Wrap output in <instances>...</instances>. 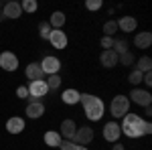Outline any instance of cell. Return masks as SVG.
<instances>
[{
	"mask_svg": "<svg viewBox=\"0 0 152 150\" xmlns=\"http://www.w3.org/2000/svg\"><path fill=\"white\" fill-rule=\"evenodd\" d=\"M120 130L128 138H140V136H146V134L152 132V124L150 122H144L138 114H126Z\"/></svg>",
	"mask_w": 152,
	"mask_h": 150,
	"instance_id": "obj_1",
	"label": "cell"
},
{
	"mask_svg": "<svg viewBox=\"0 0 152 150\" xmlns=\"http://www.w3.org/2000/svg\"><path fill=\"white\" fill-rule=\"evenodd\" d=\"M79 102L83 104L85 116H87L91 122L102 120V116H104V102H102L99 97H95V95H91V93H81Z\"/></svg>",
	"mask_w": 152,
	"mask_h": 150,
	"instance_id": "obj_2",
	"label": "cell"
},
{
	"mask_svg": "<svg viewBox=\"0 0 152 150\" xmlns=\"http://www.w3.org/2000/svg\"><path fill=\"white\" fill-rule=\"evenodd\" d=\"M130 110V100L128 95H116L112 100V105H110V112L114 118H124Z\"/></svg>",
	"mask_w": 152,
	"mask_h": 150,
	"instance_id": "obj_3",
	"label": "cell"
},
{
	"mask_svg": "<svg viewBox=\"0 0 152 150\" xmlns=\"http://www.w3.org/2000/svg\"><path fill=\"white\" fill-rule=\"evenodd\" d=\"M26 89H28V97H31V102H37L39 97H45V95H47V91H49L45 79L31 81V85H28Z\"/></svg>",
	"mask_w": 152,
	"mask_h": 150,
	"instance_id": "obj_4",
	"label": "cell"
},
{
	"mask_svg": "<svg viewBox=\"0 0 152 150\" xmlns=\"http://www.w3.org/2000/svg\"><path fill=\"white\" fill-rule=\"evenodd\" d=\"M128 100H130V102H134V104H138V105H144V108L152 104L150 91H146V89H138V87H134V89L130 91Z\"/></svg>",
	"mask_w": 152,
	"mask_h": 150,
	"instance_id": "obj_5",
	"label": "cell"
},
{
	"mask_svg": "<svg viewBox=\"0 0 152 150\" xmlns=\"http://www.w3.org/2000/svg\"><path fill=\"white\" fill-rule=\"evenodd\" d=\"M0 67L4 71H16L18 69V57L14 53H10V51L0 53Z\"/></svg>",
	"mask_w": 152,
	"mask_h": 150,
	"instance_id": "obj_6",
	"label": "cell"
},
{
	"mask_svg": "<svg viewBox=\"0 0 152 150\" xmlns=\"http://www.w3.org/2000/svg\"><path fill=\"white\" fill-rule=\"evenodd\" d=\"M73 140H75V144H79V146H85V144H89V142L94 140V130H91L89 126L77 128V132H75Z\"/></svg>",
	"mask_w": 152,
	"mask_h": 150,
	"instance_id": "obj_7",
	"label": "cell"
},
{
	"mask_svg": "<svg viewBox=\"0 0 152 150\" xmlns=\"http://www.w3.org/2000/svg\"><path fill=\"white\" fill-rule=\"evenodd\" d=\"M41 69H43V73L55 75V73H59V69H61V61H59L57 57H53V55H47V57L43 59V63H41Z\"/></svg>",
	"mask_w": 152,
	"mask_h": 150,
	"instance_id": "obj_8",
	"label": "cell"
},
{
	"mask_svg": "<svg viewBox=\"0 0 152 150\" xmlns=\"http://www.w3.org/2000/svg\"><path fill=\"white\" fill-rule=\"evenodd\" d=\"M75 132H77V124H75V120H63V122H61V132H59L61 138L71 140V142H73Z\"/></svg>",
	"mask_w": 152,
	"mask_h": 150,
	"instance_id": "obj_9",
	"label": "cell"
},
{
	"mask_svg": "<svg viewBox=\"0 0 152 150\" xmlns=\"http://www.w3.org/2000/svg\"><path fill=\"white\" fill-rule=\"evenodd\" d=\"M120 134H122V130H120V124L118 122H107L104 126V138L107 142H118Z\"/></svg>",
	"mask_w": 152,
	"mask_h": 150,
	"instance_id": "obj_10",
	"label": "cell"
},
{
	"mask_svg": "<svg viewBox=\"0 0 152 150\" xmlns=\"http://www.w3.org/2000/svg\"><path fill=\"white\" fill-rule=\"evenodd\" d=\"M49 41H51V45L55 47V49H65V47H67V35H65L63 31H59V29H53V31H51Z\"/></svg>",
	"mask_w": 152,
	"mask_h": 150,
	"instance_id": "obj_11",
	"label": "cell"
},
{
	"mask_svg": "<svg viewBox=\"0 0 152 150\" xmlns=\"http://www.w3.org/2000/svg\"><path fill=\"white\" fill-rule=\"evenodd\" d=\"M20 14H23L20 4H18V2H14V0L6 2V4L2 6V16H6V18H18Z\"/></svg>",
	"mask_w": 152,
	"mask_h": 150,
	"instance_id": "obj_12",
	"label": "cell"
},
{
	"mask_svg": "<svg viewBox=\"0 0 152 150\" xmlns=\"http://www.w3.org/2000/svg\"><path fill=\"white\" fill-rule=\"evenodd\" d=\"M99 61H102V65H104V67L112 69V67H116V65H118V53H116V51H112V49H107V51H102V55H99Z\"/></svg>",
	"mask_w": 152,
	"mask_h": 150,
	"instance_id": "obj_13",
	"label": "cell"
},
{
	"mask_svg": "<svg viewBox=\"0 0 152 150\" xmlns=\"http://www.w3.org/2000/svg\"><path fill=\"white\" fill-rule=\"evenodd\" d=\"M24 75H26L31 81H39V79L45 77V73H43V69H41V63H28V65H26V71H24Z\"/></svg>",
	"mask_w": 152,
	"mask_h": 150,
	"instance_id": "obj_14",
	"label": "cell"
},
{
	"mask_svg": "<svg viewBox=\"0 0 152 150\" xmlns=\"http://www.w3.org/2000/svg\"><path fill=\"white\" fill-rule=\"evenodd\" d=\"M118 29H122L124 33H132V31H136V26H138V23H136V18L134 16H122L120 20H116Z\"/></svg>",
	"mask_w": 152,
	"mask_h": 150,
	"instance_id": "obj_15",
	"label": "cell"
},
{
	"mask_svg": "<svg viewBox=\"0 0 152 150\" xmlns=\"http://www.w3.org/2000/svg\"><path fill=\"white\" fill-rule=\"evenodd\" d=\"M134 45L138 49H148L152 45V33L150 31H144V33H138L134 37Z\"/></svg>",
	"mask_w": 152,
	"mask_h": 150,
	"instance_id": "obj_16",
	"label": "cell"
},
{
	"mask_svg": "<svg viewBox=\"0 0 152 150\" xmlns=\"http://www.w3.org/2000/svg\"><path fill=\"white\" fill-rule=\"evenodd\" d=\"M43 114H45V105L41 104V102H28V105H26V116L28 118L37 120V118H41Z\"/></svg>",
	"mask_w": 152,
	"mask_h": 150,
	"instance_id": "obj_17",
	"label": "cell"
},
{
	"mask_svg": "<svg viewBox=\"0 0 152 150\" xmlns=\"http://www.w3.org/2000/svg\"><path fill=\"white\" fill-rule=\"evenodd\" d=\"M6 130H8L10 134H20L24 130V120L23 118H10V120L6 122Z\"/></svg>",
	"mask_w": 152,
	"mask_h": 150,
	"instance_id": "obj_18",
	"label": "cell"
},
{
	"mask_svg": "<svg viewBox=\"0 0 152 150\" xmlns=\"http://www.w3.org/2000/svg\"><path fill=\"white\" fill-rule=\"evenodd\" d=\"M61 140H63V138L59 136V132H55V130H49L47 134H45V144L51 146V148H59Z\"/></svg>",
	"mask_w": 152,
	"mask_h": 150,
	"instance_id": "obj_19",
	"label": "cell"
},
{
	"mask_svg": "<svg viewBox=\"0 0 152 150\" xmlns=\"http://www.w3.org/2000/svg\"><path fill=\"white\" fill-rule=\"evenodd\" d=\"M61 97H63V102H65V104L73 105V104H77V102H79V97H81V93L77 91V89H65Z\"/></svg>",
	"mask_w": 152,
	"mask_h": 150,
	"instance_id": "obj_20",
	"label": "cell"
},
{
	"mask_svg": "<svg viewBox=\"0 0 152 150\" xmlns=\"http://www.w3.org/2000/svg\"><path fill=\"white\" fill-rule=\"evenodd\" d=\"M49 24H51V29H59L61 31V26L65 24V14L63 12H53L51 18H49Z\"/></svg>",
	"mask_w": 152,
	"mask_h": 150,
	"instance_id": "obj_21",
	"label": "cell"
},
{
	"mask_svg": "<svg viewBox=\"0 0 152 150\" xmlns=\"http://www.w3.org/2000/svg\"><path fill=\"white\" fill-rule=\"evenodd\" d=\"M150 69H152V59L148 57V55H144V57H140L136 61V71L146 73V71H150Z\"/></svg>",
	"mask_w": 152,
	"mask_h": 150,
	"instance_id": "obj_22",
	"label": "cell"
},
{
	"mask_svg": "<svg viewBox=\"0 0 152 150\" xmlns=\"http://www.w3.org/2000/svg\"><path fill=\"white\" fill-rule=\"evenodd\" d=\"M118 63H122L124 67H130V65H134V63H136V57H134V53H132V51H126V53H122V55L118 57Z\"/></svg>",
	"mask_w": 152,
	"mask_h": 150,
	"instance_id": "obj_23",
	"label": "cell"
},
{
	"mask_svg": "<svg viewBox=\"0 0 152 150\" xmlns=\"http://www.w3.org/2000/svg\"><path fill=\"white\" fill-rule=\"evenodd\" d=\"M59 148L61 150H87L85 146H79V144H75V142H71V140H61Z\"/></svg>",
	"mask_w": 152,
	"mask_h": 150,
	"instance_id": "obj_24",
	"label": "cell"
},
{
	"mask_svg": "<svg viewBox=\"0 0 152 150\" xmlns=\"http://www.w3.org/2000/svg\"><path fill=\"white\" fill-rule=\"evenodd\" d=\"M51 31H53V29H51V24H49V23H41V24H39V35H41L43 41H49Z\"/></svg>",
	"mask_w": 152,
	"mask_h": 150,
	"instance_id": "obj_25",
	"label": "cell"
},
{
	"mask_svg": "<svg viewBox=\"0 0 152 150\" xmlns=\"http://www.w3.org/2000/svg\"><path fill=\"white\" fill-rule=\"evenodd\" d=\"M47 83L49 89H57L59 85H61V77H59V73H55V75H49V79L45 81Z\"/></svg>",
	"mask_w": 152,
	"mask_h": 150,
	"instance_id": "obj_26",
	"label": "cell"
},
{
	"mask_svg": "<svg viewBox=\"0 0 152 150\" xmlns=\"http://www.w3.org/2000/svg\"><path fill=\"white\" fill-rule=\"evenodd\" d=\"M112 51H116L118 57H120L122 53H126V51H128V43H126V41H114V47H112Z\"/></svg>",
	"mask_w": 152,
	"mask_h": 150,
	"instance_id": "obj_27",
	"label": "cell"
},
{
	"mask_svg": "<svg viewBox=\"0 0 152 150\" xmlns=\"http://www.w3.org/2000/svg\"><path fill=\"white\" fill-rule=\"evenodd\" d=\"M39 8V4H37V0H24L20 2V10H26V12H35Z\"/></svg>",
	"mask_w": 152,
	"mask_h": 150,
	"instance_id": "obj_28",
	"label": "cell"
},
{
	"mask_svg": "<svg viewBox=\"0 0 152 150\" xmlns=\"http://www.w3.org/2000/svg\"><path fill=\"white\" fill-rule=\"evenodd\" d=\"M118 31V24H116V20H107V23L104 24V33H105V37H112L114 33Z\"/></svg>",
	"mask_w": 152,
	"mask_h": 150,
	"instance_id": "obj_29",
	"label": "cell"
},
{
	"mask_svg": "<svg viewBox=\"0 0 152 150\" xmlns=\"http://www.w3.org/2000/svg\"><path fill=\"white\" fill-rule=\"evenodd\" d=\"M128 81L132 83V85H140V83H142V73L134 69V71H132V73L128 75Z\"/></svg>",
	"mask_w": 152,
	"mask_h": 150,
	"instance_id": "obj_30",
	"label": "cell"
},
{
	"mask_svg": "<svg viewBox=\"0 0 152 150\" xmlns=\"http://www.w3.org/2000/svg\"><path fill=\"white\" fill-rule=\"evenodd\" d=\"M85 8L87 10H99L102 8V0H87L85 2Z\"/></svg>",
	"mask_w": 152,
	"mask_h": 150,
	"instance_id": "obj_31",
	"label": "cell"
},
{
	"mask_svg": "<svg viewBox=\"0 0 152 150\" xmlns=\"http://www.w3.org/2000/svg\"><path fill=\"white\" fill-rule=\"evenodd\" d=\"M102 47H104V51L112 49V47H114V39H112V37H104V39H102Z\"/></svg>",
	"mask_w": 152,
	"mask_h": 150,
	"instance_id": "obj_32",
	"label": "cell"
},
{
	"mask_svg": "<svg viewBox=\"0 0 152 150\" xmlns=\"http://www.w3.org/2000/svg\"><path fill=\"white\" fill-rule=\"evenodd\" d=\"M16 95H18L20 100H26V97H28V89H26L24 85H20V87L16 89Z\"/></svg>",
	"mask_w": 152,
	"mask_h": 150,
	"instance_id": "obj_33",
	"label": "cell"
},
{
	"mask_svg": "<svg viewBox=\"0 0 152 150\" xmlns=\"http://www.w3.org/2000/svg\"><path fill=\"white\" fill-rule=\"evenodd\" d=\"M144 114H146V116H150V114H152V110H150V105H146V108H144Z\"/></svg>",
	"mask_w": 152,
	"mask_h": 150,
	"instance_id": "obj_34",
	"label": "cell"
},
{
	"mask_svg": "<svg viewBox=\"0 0 152 150\" xmlns=\"http://www.w3.org/2000/svg\"><path fill=\"white\" fill-rule=\"evenodd\" d=\"M112 150H124V144H116V146H114Z\"/></svg>",
	"mask_w": 152,
	"mask_h": 150,
	"instance_id": "obj_35",
	"label": "cell"
},
{
	"mask_svg": "<svg viewBox=\"0 0 152 150\" xmlns=\"http://www.w3.org/2000/svg\"><path fill=\"white\" fill-rule=\"evenodd\" d=\"M0 23H2V14H0Z\"/></svg>",
	"mask_w": 152,
	"mask_h": 150,
	"instance_id": "obj_36",
	"label": "cell"
}]
</instances>
